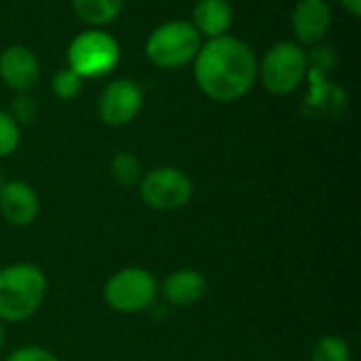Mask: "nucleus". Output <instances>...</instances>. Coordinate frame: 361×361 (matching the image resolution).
Instances as JSON below:
<instances>
[{"instance_id":"obj_1","label":"nucleus","mask_w":361,"mask_h":361,"mask_svg":"<svg viewBox=\"0 0 361 361\" xmlns=\"http://www.w3.org/2000/svg\"><path fill=\"white\" fill-rule=\"evenodd\" d=\"M192 61L199 89L220 104L245 97L258 80V57L254 49L231 34L203 42Z\"/></svg>"},{"instance_id":"obj_2","label":"nucleus","mask_w":361,"mask_h":361,"mask_svg":"<svg viewBox=\"0 0 361 361\" xmlns=\"http://www.w3.org/2000/svg\"><path fill=\"white\" fill-rule=\"evenodd\" d=\"M49 283L40 267L15 262L0 269V322H25L44 302Z\"/></svg>"},{"instance_id":"obj_3","label":"nucleus","mask_w":361,"mask_h":361,"mask_svg":"<svg viewBox=\"0 0 361 361\" xmlns=\"http://www.w3.org/2000/svg\"><path fill=\"white\" fill-rule=\"evenodd\" d=\"M201 44V36L190 21L173 19L150 32L146 40V57L157 68L176 70L190 63L197 57Z\"/></svg>"},{"instance_id":"obj_4","label":"nucleus","mask_w":361,"mask_h":361,"mask_svg":"<svg viewBox=\"0 0 361 361\" xmlns=\"http://www.w3.org/2000/svg\"><path fill=\"white\" fill-rule=\"evenodd\" d=\"M68 68L74 70L82 80L102 78L114 72L121 61V47L116 38L102 27H91L72 38L68 44Z\"/></svg>"},{"instance_id":"obj_5","label":"nucleus","mask_w":361,"mask_h":361,"mask_svg":"<svg viewBox=\"0 0 361 361\" xmlns=\"http://www.w3.org/2000/svg\"><path fill=\"white\" fill-rule=\"evenodd\" d=\"M159 283L157 277L142 267H127L116 271L104 283L106 305L123 315H135L150 309L157 302Z\"/></svg>"},{"instance_id":"obj_6","label":"nucleus","mask_w":361,"mask_h":361,"mask_svg":"<svg viewBox=\"0 0 361 361\" xmlns=\"http://www.w3.org/2000/svg\"><path fill=\"white\" fill-rule=\"evenodd\" d=\"M309 70V55L296 42L283 40L273 44L258 63L262 87L273 95H288L300 87Z\"/></svg>"},{"instance_id":"obj_7","label":"nucleus","mask_w":361,"mask_h":361,"mask_svg":"<svg viewBox=\"0 0 361 361\" xmlns=\"http://www.w3.org/2000/svg\"><path fill=\"white\" fill-rule=\"evenodd\" d=\"M192 180L178 167H157L142 176L140 197L154 212H176L190 203Z\"/></svg>"},{"instance_id":"obj_8","label":"nucleus","mask_w":361,"mask_h":361,"mask_svg":"<svg viewBox=\"0 0 361 361\" xmlns=\"http://www.w3.org/2000/svg\"><path fill=\"white\" fill-rule=\"evenodd\" d=\"M144 93L131 78H116L104 87L97 99V114L108 127L129 125L142 110Z\"/></svg>"},{"instance_id":"obj_9","label":"nucleus","mask_w":361,"mask_h":361,"mask_svg":"<svg viewBox=\"0 0 361 361\" xmlns=\"http://www.w3.org/2000/svg\"><path fill=\"white\" fill-rule=\"evenodd\" d=\"M0 214L13 226H30L40 214V199L27 182L6 180L0 188Z\"/></svg>"},{"instance_id":"obj_10","label":"nucleus","mask_w":361,"mask_h":361,"mask_svg":"<svg viewBox=\"0 0 361 361\" xmlns=\"http://www.w3.org/2000/svg\"><path fill=\"white\" fill-rule=\"evenodd\" d=\"M0 78L6 87L19 93L32 89L40 78L38 57L23 44L6 47L0 53Z\"/></svg>"},{"instance_id":"obj_11","label":"nucleus","mask_w":361,"mask_h":361,"mask_svg":"<svg viewBox=\"0 0 361 361\" xmlns=\"http://www.w3.org/2000/svg\"><path fill=\"white\" fill-rule=\"evenodd\" d=\"M332 25V8L328 0H298L292 11V30L302 44H317Z\"/></svg>"},{"instance_id":"obj_12","label":"nucleus","mask_w":361,"mask_h":361,"mask_svg":"<svg viewBox=\"0 0 361 361\" xmlns=\"http://www.w3.org/2000/svg\"><path fill=\"white\" fill-rule=\"evenodd\" d=\"M207 292V279L197 269H180L163 279L161 294L171 307H192Z\"/></svg>"},{"instance_id":"obj_13","label":"nucleus","mask_w":361,"mask_h":361,"mask_svg":"<svg viewBox=\"0 0 361 361\" xmlns=\"http://www.w3.org/2000/svg\"><path fill=\"white\" fill-rule=\"evenodd\" d=\"M190 23L207 40L224 36L233 25V4L228 0H199L192 8Z\"/></svg>"},{"instance_id":"obj_14","label":"nucleus","mask_w":361,"mask_h":361,"mask_svg":"<svg viewBox=\"0 0 361 361\" xmlns=\"http://www.w3.org/2000/svg\"><path fill=\"white\" fill-rule=\"evenodd\" d=\"M72 8L85 23L102 27L121 15L123 0H72Z\"/></svg>"},{"instance_id":"obj_15","label":"nucleus","mask_w":361,"mask_h":361,"mask_svg":"<svg viewBox=\"0 0 361 361\" xmlns=\"http://www.w3.org/2000/svg\"><path fill=\"white\" fill-rule=\"evenodd\" d=\"M110 173L121 186H133L142 180V163L137 154L129 150H118L110 161Z\"/></svg>"},{"instance_id":"obj_16","label":"nucleus","mask_w":361,"mask_h":361,"mask_svg":"<svg viewBox=\"0 0 361 361\" xmlns=\"http://www.w3.org/2000/svg\"><path fill=\"white\" fill-rule=\"evenodd\" d=\"M311 361H351V347L343 336H322L313 347Z\"/></svg>"},{"instance_id":"obj_17","label":"nucleus","mask_w":361,"mask_h":361,"mask_svg":"<svg viewBox=\"0 0 361 361\" xmlns=\"http://www.w3.org/2000/svg\"><path fill=\"white\" fill-rule=\"evenodd\" d=\"M51 91H53L59 99H63V102L74 99V97H78L80 91H82V78H80L74 70H70V68L59 70V72L53 76V80H51Z\"/></svg>"},{"instance_id":"obj_18","label":"nucleus","mask_w":361,"mask_h":361,"mask_svg":"<svg viewBox=\"0 0 361 361\" xmlns=\"http://www.w3.org/2000/svg\"><path fill=\"white\" fill-rule=\"evenodd\" d=\"M19 140H21L19 125L11 114L0 110V159L13 154L19 146Z\"/></svg>"},{"instance_id":"obj_19","label":"nucleus","mask_w":361,"mask_h":361,"mask_svg":"<svg viewBox=\"0 0 361 361\" xmlns=\"http://www.w3.org/2000/svg\"><path fill=\"white\" fill-rule=\"evenodd\" d=\"M6 361H59L55 353H51L49 349L36 347V345H27L21 349H15Z\"/></svg>"},{"instance_id":"obj_20","label":"nucleus","mask_w":361,"mask_h":361,"mask_svg":"<svg viewBox=\"0 0 361 361\" xmlns=\"http://www.w3.org/2000/svg\"><path fill=\"white\" fill-rule=\"evenodd\" d=\"M34 112H36V106H34L32 97L25 91H21L13 102V114L11 116L19 125V123H30L34 118Z\"/></svg>"},{"instance_id":"obj_21","label":"nucleus","mask_w":361,"mask_h":361,"mask_svg":"<svg viewBox=\"0 0 361 361\" xmlns=\"http://www.w3.org/2000/svg\"><path fill=\"white\" fill-rule=\"evenodd\" d=\"M341 4H343L353 17H360L361 15V0H341Z\"/></svg>"},{"instance_id":"obj_22","label":"nucleus","mask_w":361,"mask_h":361,"mask_svg":"<svg viewBox=\"0 0 361 361\" xmlns=\"http://www.w3.org/2000/svg\"><path fill=\"white\" fill-rule=\"evenodd\" d=\"M2 345H4V328H2V322H0V351H2Z\"/></svg>"},{"instance_id":"obj_23","label":"nucleus","mask_w":361,"mask_h":361,"mask_svg":"<svg viewBox=\"0 0 361 361\" xmlns=\"http://www.w3.org/2000/svg\"><path fill=\"white\" fill-rule=\"evenodd\" d=\"M6 180H4V176H2V171H0V188H2V184H4Z\"/></svg>"}]
</instances>
